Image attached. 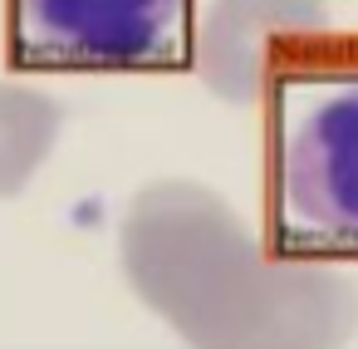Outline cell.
Listing matches in <instances>:
<instances>
[{"instance_id":"cell-2","label":"cell","mask_w":358,"mask_h":349,"mask_svg":"<svg viewBox=\"0 0 358 349\" xmlns=\"http://www.w3.org/2000/svg\"><path fill=\"white\" fill-rule=\"evenodd\" d=\"M285 221L334 251H358V84L309 94L280 138Z\"/></svg>"},{"instance_id":"cell-5","label":"cell","mask_w":358,"mask_h":349,"mask_svg":"<svg viewBox=\"0 0 358 349\" xmlns=\"http://www.w3.org/2000/svg\"><path fill=\"white\" fill-rule=\"evenodd\" d=\"M59 143V104L45 89L0 79V197H15Z\"/></svg>"},{"instance_id":"cell-1","label":"cell","mask_w":358,"mask_h":349,"mask_svg":"<svg viewBox=\"0 0 358 349\" xmlns=\"http://www.w3.org/2000/svg\"><path fill=\"white\" fill-rule=\"evenodd\" d=\"M118 261L187 349H343L358 329V285L343 271L265 256L201 182L143 187L123 212Z\"/></svg>"},{"instance_id":"cell-4","label":"cell","mask_w":358,"mask_h":349,"mask_svg":"<svg viewBox=\"0 0 358 349\" xmlns=\"http://www.w3.org/2000/svg\"><path fill=\"white\" fill-rule=\"evenodd\" d=\"M329 30L324 0H211L196 30V74L226 104H255L285 40Z\"/></svg>"},{"instance_id":"cell-3","label":"cell","mask_w":358,"mask_h":349,"mask_svg":"<svg viewBox=\"0 0 358 349\" xmlns=\"http://www.w3.org/2000/svg\"><path fill=\"white\" fill-rule=\"evenodd\" d=\"M187 0H15V45L45 64H162Z\"/></svg>"}]
</instances>
